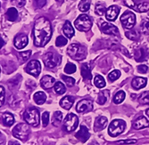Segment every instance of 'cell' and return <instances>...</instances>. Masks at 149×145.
<instances>
[{"mask_svg":"<svg viewBox=\"0 0 149 145\" xmlns=\"http://www.w3.org/2000/svg\"><path fill=\"white\" fill-rule=\"evenodd\" d=\"M52 28L50 21L45 18H38L34 25L33 29V41L36 46H45L51 39Z\"/></svg>","mask_w":149,"mask_h":145,"instance_id":"obj_1","label":"cell"},{"mask_svg":"<svg viewBox=\"0 0 149 145\" xmlns=\"http://www.w3.org/2000/svg\"><path fill=\"white\" fill-rule=\"evenodd\" d=\"M67 52L69 56L75 61H81L86 57L87 52L85 46L79 44H72L67 48Z\"/></svg>","mask_w":149,"mask_h":145,"instance_id":"obj_2","label":"cell"},{"mask_svg":"<svg viewBox=\"0 0 149 145\" xmlns=\"http://www.w3.org/2000/svg\"><path fill=\"white\" fill-rule=\"evenodd\" d=\"M126 123L123 119H115L111 122L108 127V134L112 137H116L120 135L125 130Z\"/></svg>","mask_w":149,"mask_h":145,"instance_id":"obj_3","label":"cell"},{"mask_svg":"<svg viewBox=\"0 0 149 145\" xmlns=\"http://www.w3.org/2000/svg\"><path fill=\"white\" fill-rule=\"evenodd\" d=\"M30 135V127L28 124L20 123L13 129V135L17 139L25 141Z\"/></svg>","mask_w":149,"mask_h":145,"instance_id":"obj_4","label":"cell"},{"mask_svg":"<svg viewBox=\"0 0 149 145\" xmlns=\"http://www.w3.org/2000/svg\"><path fill=\"white\" fill-rule=\"evenodd\" d=\"M74 25L79 31H88L92 27V21L87 14H81L76 19Z\"/></svg>","mask_w":149,"mask_h":145,"instance_id":"obj_5","label":"cell"},{"mask_svg":"<svg viewBox=\"0 0 149 145\" xmlns=\"http://www.w3.org/2000/svg\"><path fill=\"white\" fill-rule=\"evenodd\" d=\"M24 120L28 125L37 126L39 124V111L35 108L27 110L23 115Z\"/></svg>","mask_w":149,"mask_h":145,"instance_id":"obj_6","label":"cell"},{"mask_svg":"<svg viewBox=\"0 0 149 145\" xmlns=\"http://www.w3.org/2000/svg\"><path fill=\"white\" fill-rule=\"evenodd\" d=\"M79 124V118L78 117L73 114V113H70L66 116V117L63 120V129L70 133V132L74 131Z\"/></svg>","mask_w":149,"mask_h":145,"instance_id":"obj_7","label":"cell"},{"mask_svg":"<svg viewBox=\"0 0 149 145\" xmlns=\"http://www.w3.org/2000/svg\"><path fill=\"white\" fill-rule=\"evenodd\" d=\"M120 21L125 29L131 30L134 27V25L136 24V15L130 11H126L120 16Z\"/></svg>","mask_w":149,"mask_h":145,"instance_id":"obj_8","label":"cell"},{"mask_svg":"<svg viewBox=\"0 0 149 145\" xmlns=\"http://www.w3.org/2000/svg\"><path fill=\"white\" fill-rule=\"evenodd\" d=\"M44 63L47 68H55L61 62V56L54 54V52H47L44 56Z\"/></svg>","mask_w":149,"mask_h":145,"instance_id":"obj_9","label":"cell"},{"mask_svg":"<svg viewBox=\"0 0 149 145\" xmlns=\"http://www.w3.org/2000/svg\"><path fill=\"white\" fill-rule=\"evenodd\" d=\"M25 71L33 77H38L41 71V64L38 60H32L27 64Z\"/></svg>","mask_w":149,"mask_h":145,"instance_id":"obj_10","label":"cell"},{"mask_svg":"<svg viewBox=\"0 0 149 145\" xmlns=\"http://www.w3.org/2000/svg\"><path fill=\"white\" fill-rule=\"evenodd\" d=\"M76 110L79 113H87L93 110V102L90 100H81L78 102Z\"/></svg>","mask_w":149,"mask_h":145,"instance_id":"obj_11","label":"cell"},{"mask_svg":"<svg viewBox=\"0 0 149 145\" xmlns=\"http://www.w3.org/2000/svg\"><path fill=\"white\" fill-rule=\"evenodd\" d=\"M100 28H101V30L104 33L108 34V35H116V34L119 33V30H118L116 26H114V25H113V24H111L109 22L102 21L101 24H100Z\"/></svg>","mask_w":149,"mask_h":145,"instance_id":"obj_12","label":"cell"},{"mask_svg":"<svg viewBox=\"0 0 149 145\" xmlns=\"http://www.w3.org/2000/svg\"><path fill=\"white\" fill-rule=\"evenodd\" d=\"M119 12H120V9L116 6H109L106 9V12H105V14H104L106 20L109 21H115L117 16H118V14H119Z\"/></svg>","mask_w":149,"mask_h":145,"instance_id":"obj_13","label":"cell"},{"mask_svg":"<svg viewBox=\"0 0 149 145\" xmlns=\"http://www.w3.org/2000/svg\"><path fill=\"white\" fill-rule=\"evenodd\" d=\"M15 46L17 49H23L27 45H28V37L24 34L17 35L15 37V41H13Z\"/></svg>","mask_w":149,"mask_h":145,"instance_id":"obj_14","label":"cell"},{"mask_svg":"<svg viewBox=\"0 0 149 145\" xmlns=\"http://www.w3.org/2000/svg\"><path fill=\"white\" fill-rule=\"evenodd\" d=\"M75 137H76L77 139H79L80 142H87L88 139L90 137V134H89V132H88V127L85 126L84 125L80 126L79 131L75 135Z\"/></svg>","mask_w":149,"mask_h":145,"instance_id":"obj_15","label":"cell"},{"mask_svg":"<svg viewBox=\"0 0 149 145\" xmlns=\"http://www.w3.org/2000/svg\"><path fill=\"white\" fill-rule=\"evenodd\" d=\"M107 122H108V119L105 117H104V116L97 117L96 118V120H95L94 130L96 132H99V131L104 129L107 125Z\"/></svg>","mask_w":149,"mask_h":145,"instance_id":"obj_16","label":"cell"},{"mask_svg":"<svg viewBox=\"0 0 149 145\" xmlns=\"http://www.w3.org/2000/svg\"><path fill=\"white\" fill-rule=\"evenodd\" d=\"M133 127L137 130L143 129L146 127H149V121L146 119V117L140 116L133 122Z\"/></svg>","mask_w":149,"mask_h":145,"instance_id":"obj_17","label":"cell"},{"mask_svg":"<svg viewBox=\"0 0 149 145\" xmlns=\"http://www.w3.org/2000/svg\"><path fill=\"white\" fill-rule=\"evenodd\" d=\"M55 84H56V79L53 77L48 75L44 76L41 78V80H40V85H41V86L44 89H49L55 86Z\"/></svg>","mask_w":149,"mask_h":145,"instance_id":"obj_18","label":"cell"},{"mask_svg":"<svg viewBox=\"0 0 149 145\" xmlns=\"http://www.w3.org/2000/svg\"><path fill=\"white\" fill-rule=\"evenodd\" d=\"M146 78L145 77H136L135 78H133L132 80V86L136 89V90H139L141 88H144L146 86Z\"/></svg>","mask_w":149,"mask_h":145,"instance_id":"obj_19","label":"cell"},{"mask_svg":"<svg viewBox=\"0 0 149 145\" xmlns=\"http://www.w3.org/2000/svg\"><path fill=\"white\" fill-rule=\"evenodd\" d=\"M74 102V97L67 95L60 101V106L64 110H70Z\"/></svg>","mask_w":149,"mask_h":145,"instance_id":"obj_20","label":"cell"},{"mask_svg":"<svg viewBox=\"0 0 149 145\" xmlns=\"http://www.w3.org/2000/svg\"><path fill=\"white\" fill-rule=\"evenodd\" d=\"M63 34L68 38H72L74 36V29L72 28L71 22L68 21H65L63 27Z\"/></svg>","mask_w":149,"mask_h":145,"instance_id":"obj_21","label":"cell"},{"mask_svg":"<svg viewBox=\"0 0 149 145\" xmlns=\"http://www.w3.org/2000/svg\"><path fill=\"white\" fill-rule=\"evenodd\" d=\"M81 75H82L83 78L86 80H91L92 79V73L89 65L85 63L81 67Z\"/></svg>","mask_w":149,"mask_h":145,"instance_id":"obj_22","label":"cell"},{"mask_svg":"<svg viewBox=\"0 0 149 145\" xmlns=\"http://www.w3.org/2000/svg\"><path fill=\"white\" fill-rule=\"evenodd\" d=\"M147 56L148 52H146V50L143 48H140L135 52V59H136L137 61H143L147 59Z\"/></svg>","mask_w":149,"mask_h":145,"instance_id":"obj_23","label":"cell"},{"mask_svg":"<svg viewBox=\"0 0 149 145\" xmlns=\"http://www.w3.org/2000/svg\"><path fill=\"white\" fill-rule=\"evenodd\" d=\"M33 98H34V101H35V102L37 104L41 105V104L45 103V102L47 100V95H46V94L44 93V92L39 91V92H37V93H35Z\"/></svg>","mask_w":149,"mask_h":145,"instance_id":"obj_24","label":"cell"},{"mask_svg":"<svg viewBox=\"0 0 149 145\" xmlns=\"http://www.w3.org/2000/svg\"><path fill=\"white\" fill-rule=\"evenodd\" d=\"M18 17V12L15 7H11L6 12V18L9 21H15Z\"/></svg>","mask_w":149,"mask_h":145,"instance_id":"obj_25","label":"cell"},{"mask_svg":"<svg viewBox=\"0 0 149 145\" xmlns=\"http://www.w3.org/2000/svg\"><path fill=\"white\" fill-rule=\"evenodd\" d=\"M2 120L5 126H11L15 123V117H13V116L11 113H5L2 117Z\"/></svg>","mask_w":149,"mask_h":145,"instance_id":"obj_26","label":"cell"},{"mask_svg":"<svg viewBox=\"0 0 149 145\" xmlns=\"http://www.w3.org/2000/svg\"><path fill=\"white\" fill-rule=\"evenodd\" d=\"M63 113L61 111H56L53 115V117H52V124L54 126H59L61 124V122L63 121Z\"/></svg>","mask_w":149,"mask_h":145,"instance_id":"obj_27","label":"cell"},{"mask_svg":"<svg viewBox=\"0 0 149 145\" xmlns=\"http://www.w3.org/2000/svg\"><path fill=\"white\" fill-rule=\"evenodd\" d=\"M109 98V91L108 90H104V91H102L99 93L98 95V98H97V102L100 104V105H103L106 102V101Z\"/></svg>","mask_w":149,"mask_h":145,"instance_id":"obj_28","label":"cell"},{"mask_svg":"<svg viewBox=\"0 0 149 145\" xmlns=\"http://www.w3.org/2000/svg\"><path fill=\"white\" fill-rule=\"evenodd\" d=\"M125 96H126V95H125V93L123 91H119V92H117V94L114 95V97H113V102L115 103V104H120V103H121L123 101H124V99H125Z\"/></svg>","mask_w":149,"mask_h":145,"instance_id":"obj_29","label":"cell"},{"mask_svg":"<svg viewBox=\"0 0 149 145\" xmlns=\"http://www.w3.org/2000/svg\"><path fill=\"white\" fill-rule=\"evenodd\" d=\"M94 84L98 88H103L105 86V81H104V78L100 76V75H97L96 76V77L94 78Z\"/></svg>","mask_w":149,"mask_h":145,"instance_id":"obj_30","label":"cell"},{"mask_svg":"<svg viewBox=\"0 0 149 145\" xmlns=\"http://www.w3.org/2000/svg\"><path fill=\"white\" fill-rule=\"evenodd\" d=\"M90 0H81L79 4V10L81 12H87L90 7Z\"/></svg>","mask_w":149,"mask_h":145,"instance_id":"obj_31","label":"cell"},{"mask_svg":"<svg viewBox=\"0 0 149 145\" xmlns=\"http://www.w3.org/2000/svg\"><path fill=\"white\" fill-rule=\"evenodd\" d=\"M139 102L140 104L143 105L149 104V91H146L140 95V96L139 97Z\"/></svg>","mask_w":149,"mask_h":145,"instance_id":"obj_32","label":"cell"},{"mask_svg":"<svg viewBox=\"0 0 149 145\" xmlns=\"http://www.w3.org/2000/svg\"><path fill=\"white\" fill-rule=\"evenodd\" d=\"M54 87H55V92L58 95H63L66 92V88L62 82H56Z\"/></svg>","mask_w":149,"mask_h":145,"instance_id":"obj_33","label":"cell"},{"mask_svg":"<svg viewBox=\"0 0 149 145\" xmlns=\"http://www.w3.org/2000/svg\"><path fill=\"white\" fill-rule=\"evenodd\" d=\"M141 30L144 34H149V19L145 18L141 21Z\"/></svg>","mask_w":149,"mask_h":145,"instance_id":"obj_34","label":"cell"},{"mask_svg":"<svg viewBox=\"0 0 149 145\" xmlns=\"http://www.w3.org/2000/svg\"><path fill=\"white\" fill-rule=\"evenodd\" d=\"M120 77V71L118 70H113L112 72L109 73V75H108V78H109L110 81H115V80L118 79Z\"/></svg>","mask_w":149,"mask_h":145,"instance_id":"obj_35","label":"cell"},{"mask_svg":"<svg viewBox=\"0 0 149 145\" xmlns=\"http://www.w3.org/2000/svg\"><path fill=\"white\" fill-rule=\"evenodd\" d=\"M125 35L129 39H131V40H136V39L139 37L138 32L136 30H130L126 31Z\"/></svg>","mask_w":149,"mask_h":145,"instance_id":"obj_36","label":"cell"},{"mask_svg":"<svg viewBox=\"0 0 149 145\" xmlns=\"http://www.w3.org/2000/svg\"><path fill=\"white\" fill-rule=\"evenodd\" d=\"M76 71V66L73 63H67L65 68H64V72L67 74H72Z\"/></svg>","mask_w":149,"mask_h":145,"instance_id":"obj_37","label":"cell"},{"mask_svg":"<svg viewBox=\"0 0 149 145\" xmlns=\"http://www.w3.org/2000/svg\"><path fill=\"white\" fill-rule=\"evenodd\" d=\"M96 12L98 14V15H103L105 14L106 12V7L104 4H97L96 6Z\"/></svg>","mask_w":149,"mask_h":145,"instance_id":"obj_38","label":"cell"},{"mask_svg":"<svg viewBox=\"0 0 149 145\" xmlns=\"http://www.w3.org/2000/svg\"><path fill=\"white\" fill-rule=\"evenodd\" d=\"M67 44V38L64 37L63 36H59L56 40V46H58V47H61V46H63Z\"/></svg>","mask_w":149,"mask_h":145,"instance_id":"obj_39","label":"cell"},{"mask_svg":"<svg viewBox=\"0 0 149 145\" xmlns=\"http://www.w3.org/2000/svg\"><path fill=\"white\" fill-rule=\"evenodd\" d=\"M137 11L139 12H146L149 11V4L148 3L139 4L137 6Z\"/></svg>","mask_w":149,"mask_h":145,"instance_id":"obj_40","label":"cell"},{"mask_svg":"<svg viewBox=\"0 0 149 145\" xmlns=\"http://www.w3.org/2000/svg\"><path fill=\"white\" fill-rule=\"evenodd\" d=\"M62 78L63 79V81L65 82V84L68 86H72L75 84V79L72 77H67V76H62Z\"/></svg>","mask_w":149,"mask_h":145,"instance_id":"obj_41","label":"cell"},{"mask_svg":"<svg viewBox=\"0 0 149 145\" xmlns=\"http://www.w3.org/2000/svg\"><path fill=\"white\" fill-rule=\"evenodd\" d=\"M31 51H30V50L22 52H20V59L22 60V62H24L31 57Z\"/></svg>","mask_w":149,"mask_h":145,"instance_id":"obj_42","label":"cell"},{"mask_svg":"<svg viewBox=\"0 0 149 145\" xmlns=\"http://www.w3.org/2000/svg\"><path fill=\"white\" fill-rule=\"evenodd\" d=\"M6 100V92H5V88L0 86V107L3 106V104L5 102Z\"/></svg>","mask_w":149,"mask_h":145,"instance_id":"obj_43","label":"cell"},{"mask_svg":"<svg viewBox=\"0 0 149 145\" xmlns=\"http://www.w3.org/2000/svg\"><path fill=\"white\" fill-rule=\"evenodd\" d=\"M123 1H124V5L126 6H128V7L133 9V10H136L137 11V6H138L136 5V3H135L133 0H123Z\"/></svg>","mask_w":149,"mask_h":145,"instance_id":"obj_44","label":"cell"},{"mask_svg":"<svg viewBox=\"0 0 149 145\" xmlns=\"http://www.w3.org/2000/svg\"><path fill=\"white\" fill-rule=\"evenodd\" d=\"M11 3L17 7H22L26 3V0H11Z\"/></svg>","mask_w":149,"mask_h":145,"instance_id":"obj_45","label":"cell"},{"mask_svg":"<svg viewBox=\"0 0 149 145\" xmlns=\"http://www.w3.org/2000/svg\"><path fill=\"white\" fill-rule=\"evenodd\" d=\"M49 122V113L47 111H45L42 114V123L44 126H47Z\"/></svg>","mask_w":149,"mask_h":145,"instance_id":"obj_46","label":"cell"},{"mask_svg":"<svg viewBox=\"0 0 149 145\" xmlns=\"http://www.w3.org/2000/svg\"><path fill=\"white\" fill-rule=\"evenodd\" d=\"M116 142L120 144H135L137 142V140L130 139V140H123V141H117Z\"/></svg>","mask_w":149,"mask_h":145,"instance_id":"obj_47","label":"cell"},{"mask_svg":"<svg viewBox=\"0 0 149 145\" xmlns=\"http://www.w3.org/2000/svg\"><path fill=\"white\" fill-rule=\"evenodd\" d=\"M147 70H148V67L146 65H139V66H138V71L139 73L145 74V73L147 72Z\"/></svg>","mask_w":149,"mask_h":145,"instance_id":"obj_48","label":"cell"},{"mask_svg":"<svg viewBox=\"0 0 149 145\" xmlns=\"http://www.w3.org/2000/svg\"><path fill=\"white\" fill-rule=\"evenodd\" d=\"M34 1H35V4H36L37 7H38V8L43 7L47 3V0H34Z\"/></svg>","mask_w":149,"mask_h":145,"instance_id":"obj_49","label":"cell"},{"mask_svg":"<svg viewBox=\"0 0 149 145\" xmlns=\"http://www.w3.org/2000/svg\"><path fill=\"white\" fill-rule=\"evenodd\" d=\"M6 142V137L3 134L0 133V145H5Z\"/></svg>","mask_w":149,"mask_h":145,"instance_id":"obj_50","label":"cell"},{"mask_svg":"<svg viewBox=\"0 0 149 145\" xmlns=\"http://www.w3.org/2000/svg\"><path fill=\"white\" fill-rule=\"evenodd\" d=\"M8 145H21L18 142H15V141H11L8 142Z\"/></svg>","mask_w":149,"mask_h":145,"instance_id":"obj_51","label":"cell"},{"mask_svg":"<svg viewBox=\"0 0 149 145\" xmlns=\"http://www.w3.org/2000/svg\"><path fill=\"white\" fill-rule=\"evenodd\" d=\"M5 46V41L2 37H0V48H2Z\"/></svg>","mask_w":149,"mask_h":145,"instance_id":"obj_52","label":"cell"},{"mask_svg":"<svg viewBox=\"0 0 149 145\" xmlns=\"http://www.w3.org/2000/svg\"><path fill=\"white\" fill-rule=\"evenodd\" d=\"M88 145H99L97 142H91V143H89Z\"/></svg>","mask_w":149,"mask_h":145,"instance_id":"obj_53","label":"cell"},{"mask_svg":"<svg viewBox=\"0 0 149 145\" xmlns=\"http://www.w3.org/2000/svg\"><path fill=\"white\" fill-rule=\"evenodd\" d=\"M146 114L149 117V109H147V110H146Z\"/></svg>","mask_w":149,"mask_h":145,"instance_id":"obj_54","label":"cell"},{"mask_svg":"<svg viewBox=\"0 0 149 145\" xmlns=\"http://www.w3.org/2000/svg\"><path fill=\"white\" fill-rule=\"evenodd\" d=\"M56 1H57V2H63V0H56Z\"/></svg>","mask_w":149,"mask_h":145,"instance_id":"obj_55","label":"cell"},{"mask_svg":"<svg viewBox=\"0 0 149 145\" xmlns=\"http://www.w3.org/2000/svg\"><path fill=\"white\" fill-rule=\"evenodd\" d=\"M0 7H1V4H0Z\"/></svg>","mask_w":149,"mask_h":145,"instance_id":"obj_56","label":"cell"},{"mask_svg":"<svg viewBox=\"0 0 149 145\" xmlns=\"http://www.w3.org/2000/svg\"><path fill=\"white\" fill-rule=\"evenodd\" d=\"M0 71H1V70H0Z\"/></svg>","mask_w":149,"mask_h":145,"instance_id":"obj_57","label":"cell"}]
</instances>
